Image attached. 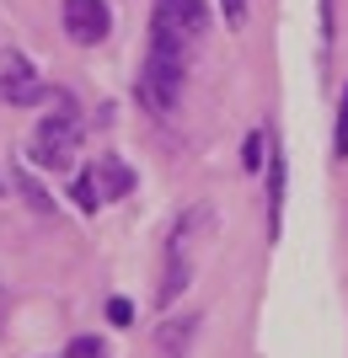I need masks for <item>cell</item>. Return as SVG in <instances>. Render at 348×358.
<instances>
[{
    "label": "cell",
    "mask_w": 348,
    "mask_h": 358,
    "mask_svg": "<svg viewBox=\"0 0 348 358\" xmlns=\"http://www.w3.org/2000/svg\"><path fill=\"white\" fill-rule=\"evenodd\" d=\"M182 80H188V59H182V32L172 22L155 16L151 22V48H145V64H139V80H134V96L145 113L167 118L182 96Z\"/></svg>",
    "instance_id": "obj_1"
},
{
    "label": "cell",
    "mask_w": 348,
    "mask_h": 358,
    "mask_svg": "<svg viewBox=\"0 0 348 358\" xmlns=\"http://www.w3.org/2000/svg\"><path fill=\"white\" fill-rule=\"evenodd\" d=\"M54 113L38 118L27 139V161L43 166V171H70L76 166V150H81V113H76V96L70 91H48Z\"/></svg>",
    "instance_id": "obj_2"
},
{
    "label": "cell",
    "mask_w": 348,
    "mask_h": 358,
    "mask_svg": "<svg viewBox=\"0 0 348 358\" xmlns=\"http://www.w3.org/2000/svg\"><path fill=\"white\" fill-rule=\"evenodd\" d=\"M48 86L38 80V64L22 54V48H0V102L6 107H32L43 102Z\"/></svg>",
    "instance_id": "obj_3"
},
{
    "label": "cell",
    "mask_w": 348,
    "mask_h": 358,
    "mask_svg": "<svg viewBox=\"0 0 348 358\" xmlns=\"http://www.w3.org/2000/svg\"><path fill=\"white\" fill-rule=\"evenodd\" d=\"M60 22H64V38H70V43L97 48L107 32H113V6H107V0H64Z\"/></svg>",
    "instance_id": "obj_4"
},
{
    "label": "cell",
    "mask_w": 348,
    "mask_h": 358,
    "mask_svg": "<svg viewBox=\"0 0 348 358\" xmlns=\"http://www.w3.org/2000/svg\"><path fill=\"white\" fill-rule=\"evenodd\" d=\"M91 187H97V198H102V203H118V198H129L134 193V171H129V166L118 161V155H97V161H91Z\"/></svg>",
    "instance_id": "obj_5"
},
{
    "label": "cell",
    "mask_w": 348,
    "mask_h": 358,
    "mask_svg": "<svg viewBox=\"0 0 348 358\" xmlns=\"http://www.w3.org/2000/svg\"><path fill=\"white\" fill-rule=\"evenodd\" d=\"M284 182H289V161L279 139L268 134V241H279V224H284Z\"/></svg>",
    "instance_id": "obj_6"
},
{
    "label": "cell",
    "mask_w": 348,
    "mask_h": 358,
    "mask_svg": "<svg viewBox=\"0 0 348 358\" xmlns=\"http://www.w3.org/2000/svg\"><path fill=\"white\" fill-rule=\"evenodd\" d=\"M155 16L172 22L182 38H204V32H209V11H204V0H155Z\"/></svg>",
    "instance_id": "obj_7"
},
{
    "label": "cell",
    "mask_w": 348,
    "mask_h": 358,
    "mask_svg": "<svg viewBox=\"0 0 348 358\" xmlns=\"http://www.w3.org/2000/svg\"><path fill=\"white\" fill-rule=\"evenodd\" d=\"M198 337V315H172V321H161V358H188V348H193Z\"/></svg>",
    "instance_id": "obj_8"
},
{
    "label": "cell",
    "mask_w": 348,
    "mask_h": 358,
    "mask_svg": "<svg viewBox=\"0 0 348 358\" xmlns=\"http://www.w3.org/2000/svg\"><path fill=\"white\" fill-rule=\"evenodd\" d=\"M11 182H16V193L27 198V209H38V214H54V198L38 187V182L27 177V166H11Z\"/></svg>",
    "instance_id": "obj_9"
},
{
    "label": "cell",
    "mask_w": 348,
    "mask_h": 358,
    "mask_svg": "<svg viewBox=\"0 0 348 358\" xmlns=\"http://www.w3.org/2000/svg\"><path fill=\"white\" fill-rule=\"evenodd\" d=\"M177 289H188V257L172 252V257H167V278H161V305H172V299H177Z\"/></svg>",
    "instance_id": "obj_10"
},
{
    "label": "cell",
    "mask_w": 348,
    "mask_h": 358,
    "mask_svg": "<svg viewBox=\"0 0 348 358\" xmlns=\"http://www.w3.org/2000/svg\"><path fill=\"white\" fill-rule=\"evenodd\" d=\"M333 161H348V86L337 91V123H333Z\"/></svg>",
    "instance_id": "obj_11"
},
{
    "label": "cell",
    "mask_w": 348,
    "mask_h": 358,
    "mask_svg": "<svg viewBox=\"0 0 348 358\" xmlns=\"http://www.w3.org/2000/svg\"><path fill=\"white\" fill-rule=\"evenodd\" d=\"M64 358H107V348L97 337H76V343L64 348Z\"/></svg>",
    "instance_id": "obj_12"
},
{
    "label": "cell",
    "mask_w": 348,
    "mask_h": 358,
    "mask_svg": "<svg viewBox=\"0 0 348 358\" xmlns=\"http://www.w3.org/2000/svg\"><path fill=\"white\" fill-rule=\"evenodd\" d=\"M263 145H268L263 134H246V145H242V166H246V171H258V166H263Z\"/></svg>",
    "instance_id": "obj_13"
},
{
    "label": "cell",
    "mask_w": 348,
    "mask_h": 358,
    "mask_svg": "<svg viewBox=\"0 0 348 358\" xmlns=\"http://www.w3.org/2000/svg\"><path fill=\"white\" fill-rule=\"evenodd\" d=\"M70 193H76V203H81V209H86V214L97 209V203H102V198H97V187H91V177H81L76 187H70Z\"/></svg>",
    "instance_id": "obj_14"
},
{
    "label": "cell",
    "mask_w": 348,
    "mask_h": 358,
    "mask_svg": "<svg viewBox=\"0 0 348 358\" xmlns=\"http://www.w3.org/2000/svg\"><path fill=\"white\" fill-rule=\"evenodd\" d=\"M107 321H113V327H129V321H134V305H129V299H107Z\"/></svg>",
    "instance_id": "obj_15"
},
{
    "label": "cell",
    "mask_w": 348,
    "mask_h": 358,
    "mask_svg": "<svg viewBox=\"0 0 348 358\" xmlns=\"http://www.w3.org/2000/svg\"><path fill=\"white\" fill-rule=\"evenodd\" d=\"M225 11V27H246V0H220Z\"/></svg>",
    "instance_id": "obj_16"
}]
</instances>
